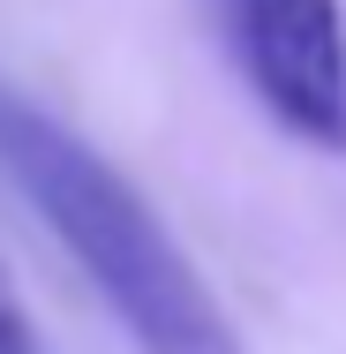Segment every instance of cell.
<instances>
[{"label":"cell","instance_id":"obj_1","mask_svg":"<svg viewBox=\"0 0 346 354\" xmlns=\"http://www.w3.org/2000/svg\"><path fill=\"white\" fill-rule=\"evenodd\" d=\"M0 166L53 226V241L83 264V279L136 339V354H241L204 272L128 189V174H113L75 129H61L15 91H0Z\"/></svg>","mask_w":346,"mask_h":354},{"label":"cell","instance_id":"obj_2","mask_svg":"<svg viewBox=\"0 0 346 354\" xmlns=\"http://www.w3.org/2000/svg\"><path fill=\"white\" fill-rule=\"evenodd\" d=\"M211 23L286 136L346 151V0H211Z\"/></svg>","mask_w":346,"mask_h":354},{"label":"cell","instance_id":"obj_3","mask_svg":"<svg viewBox=\"0 0 346 354\" xmlns=\"http://www.w3.org/2000/svg\"><path fill=\"white\" fill-rule=\"evenodd\" d=\"M0 354H53L46 332L30 324V309H23V294H15L8 272H0Z\"/></svg>","mask_w":346,"mask_h":354}]
</instances>
